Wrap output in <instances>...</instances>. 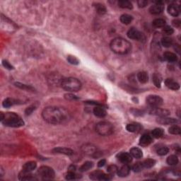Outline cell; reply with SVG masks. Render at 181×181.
I'll return each mask as SVG.
<instances>
[{
  "label": "cell",
  "instance_id": "1",
  "mask_svg": "<svg viewBox=\"0 0 181 181\" xmlns=\"http://www.w3.org/2000/svg\"><path fill=\"white\" fill-rule=\"evenodd\" d=\"M42 116L45 121L52 125L64 123L69 119V113L66 109L59 107H45L42 112Z\"/></svg>",
  "mask_w": 181,
  "mask_h": 181
},
{
  "label": "cell",
  "instance_id": "2",
  "mask_svg": "<svg viewBox=\"0 0 181 181\" xmlns=\"http://www.w3.org/2000/svg\"><path fill=\"white\" fill-rule=\"evenodd\" d=\"M110 47L113 53L118 55H126L130 53L132 50L131 43L122 37L113 39L110 44Z\"/></svg>",
  "mask_w": 181,
  "mask_h": 181
},
{
  "label": "cell",
  "instance_id": "3",
  "mask_svg": "<svg viewBox=\"0 0 181 181\" xmlns=\"http://www.w3.org/2000/svg\"><path fill=\"white\" fill-rule=\"evenodd\" d=\"M1 122L4 125L10 128H20L24 126L22 118L15 112H1Z\"/></svg>",
  "mask_w": 181,
  "mask_h": 181
},
{
  "label": "cell",
  "instance_id": "4",
  "mask_svg": "<svg viewBox=\"0 0 181 181\" xmlns=\"http://www.w3.org/2000/svg\"><path fill=\"white\" fill-rule=\"evenodd\" d=\"M61 86L65 91H69V92H76L81 89V83L76 78L69 77L62 81Z\"/></svg>",
  "mask_w": 181,
  "mask_h": 181
},
{
  "label": "cell",
  "instance_id": "5",
  "mask_svg": "<svg viewBox=\"0 0 181 181\" xmlns=\"http://www.w3.org/2000/svg\"><path fill=\"white\" fill-rule=\"evenodd\" d=\"M113 126L108 122H100L96 125V131L101 136H109L113 132Z\"/></svg>",
  "mask_w": 181,
  "mask_h": 181
},
{
  "label": "cell",
  "instance_id": "6",
  "mask_svg": "<svg viewBox=\"0 0 181 181\" xmlns=\"http://www.w3.org/2000/svg\"><path fill=\"white\" fill-rule=\"evenodd\" d=\"M37 174L41 180H52L55 175V171L52 168L45 166L39 168Z\"/></svg>",
  "mask_w": 181,
  "mask_h": 181
},
{
  "label": "cell",
  "instance_id": "7",
  "mask_svg": "<svg viewBox=\"0 0 181 181\" xmlns=\"http://www.w3.org/2000/svg\"><path fill=\"white\" fill-rule=\"evenodd\" d=\"M127 35H128L129 38L132 39V40H137L141 42H144L145 40H146V37H145L144 33H142L135 28H130L128 31Z\"/></svg>",
  "mask_w": 181,
  "mask_h": 181
},
{
  "label": "cell",
  "instance_id": "8",
  "mask_svg": "<svg viewBox=\"0 0 181 181\" xmlns=\"http://www.w3.org/2000/svg\"><path fill=\"white\" fill-rule=\"evenodd\" d=\"M146 103L151 107H160L163 104V99L157 95H150L146 98Z\"/></svg>",
  "mask_w": 181,
  "mask_h": 181
},
{
  "label": "cell",
  "instance_id": "9",
  "mask_svg": "<svg viewBox=\"0 0 181 181\" xmlns=\"http://www.w3.org/2000/svg\"><path fill=\"white\" fill-rule=\"evenodd\" d=\"M155 4L151 6L149 9V12L154 15H157L163 12L164 10V6L163 4V1H154Z\"/></svg>",
  "mask_w": 181,
  "mask_h": 181
},
{
  "label": "cell",
  "instance_id": "10",
  "mask_svg": "<svg viewBox=\"0 0 181 181\" xmlns=\"http://www.w3.org/2000/svg\"><path fill=\"white\" fill-rule=\"evenodd\" d=\"M149 112L152 115H156L159 117H167L170 115V111L166 109L160 108L158 107H151V110H150Z\"/></svg>",
  "mask_w": 181,
  "mask_h": 181
},
{
  "label": "cell",
  "instance_id": "11",
  "mask_svg": "<svg viewBox=\"0 0 181 181\" xmlns=\"http://www.w3.org/2000/svg\"><path fill=\"white\" fill-rule=\"evenodd\" d=\"M119 161L124 164H128L132 161V156L130 154L127 152H122L117 155Z\"/></svg>",
  "mask_w": 181,
  "mask_h": 181
},
{
  "label": "cell",
  "instance_id": "12",
  "mask_svg": "<svg viewBox=\"0 0 181 181\" xmlns=\"http://www.w3.org/2000/svg\"><path fill=\"white\" fill-rule=\"evenodd\" d=\"M159 124L161 125H173V124H175L178 123V120L175 118H173V117H159V118L156 120Z\"/></svg>",
  "mask_w": 181,
  "mask_h": 181
},
{
  "label": "cell",
  "instance_id": "13",
  "mask_svg": "<svg viewBox=\"0 0 181 181\" xmlns=\"http://www.w3.org/2000/svg\"><path fill=\"white\" fill-rule=\"evenodd\" d=\"M153 141V138L151 135L144 134L139 139V145L141 146H146L151 144Z\"/></svg>",
  "mask_w": 181,
  "mask_h": 181
},
{
  "label": "cell",
  "instance_id": "14",
  "mask_svg": "<svg viewBox=\"0 0 181 181\" xmlns=\"http://www.w3.org/2000/svg\"><path fill=\"white\" fill-rule=\"evenodd\" d=\"M53 152L54 154H65L68 155V156H71V155L74 154V151L71 149L66 147H56L53 149Z\"/></svg>",
  "mask_w": 181,
  "mask_h": 181
},
{
  "label": "cell",
  "instance_id": "15",
  "mask_svg": "<svg viewBox=\"0 0 181 181\" xmlns=\"http://www.w3.org/2000/svg\"><path fill=\"white\" fill-rule=\"evenodd\" d=\"M165 84L169 89H171V90L177 91L180 89V85L178 83L176 82L173 79H169V78L165 80Z\"/></svg>",
  "mask_w": 181,
  "mask_h": 181
},
{
  "label": "cell",
  "instance_id": "16",
  "mask_svg": "<svg viewBox=\"0 0 181 181\" xmlns=\"http://www.w3.org/2000/svg\"><path fill=\"white\" fill-rule=\"evenodd\" d=\"M130 173V167L128 164H125V165L122 166L118 171H117V175L121 178H124L128 176Z\"/></svg>",
  "mask_w": 181,
  "mask_h": 181
},
{
  "label": "cell",
  "instance_id": "17",
  "mask_svg": "<svg viewBox=\"0 0 181 181\" xmlns=\"http://www.w3.org/2000/svg\"><path fill=\"white\" fill-rule=\"evenodd\" d=\"M168 12L173 16H178L180 14V6L176 4H170L168 6Z\"/></svg>",
  "mask_w": 181,
  "mask_h": 181
},
{
  "label": "cell",
  "instance_id": "18",
  "mask_svg": "<svg viewBox=\"0 0 181 181\" xmlns=\"http://www.w3.org/2000/svg\"><path fill=\"white\" fill-rule=\"evenodd\" d=\"M82 151L86 154L94 155L97 152V149L92 144H85L82 147Z\"/></svg>",
  "mask_w": 181,
  "mask_h": 181
},
{
  "label": "cell",
  "instance_id": "19",
  "mask_svg": "<svg viewBox=\"0 0 181 181\" xmlns=\"http://www.w3.org/2000/svg\"><path fill=\"white\" fill-rule=\"evenodd\" d=\"M37 166V164L35 161H29V162L26 163L24 164V166H23V171L24 172H27V173H30L31 172L35 169Z\"/></svg>",
  "mask_w": 181,
  "mask_h": 181
},
{
  "label": "cell",
  "instance_id": "20",
  "mask_svg": "<svg viewBox=\"0 0 181 181\" xmlns=\"http://www.w3.org/2000/svg\"><path fill=\"white\" fill-rule=\"evenodd\" d=\"M94 113L96 117H104L107 114L103 106H96L94 108Z\"/></svg>",
  "mask_w": 181,
  "mask_h": 181
},
{
  "label": "cell",
  "instance_id": "21",
  "mask_svg": "<svg viewBox=\"0 0 181 181\" xmlns=\"http://www.w3.org/2000/svg\"><path fill=\"white\" fill-rule=\"evenodd\" d=\"M130 154L132 155V156L135 159H141L143 156V152L139 148L133 147L130 149Z\"/></svg>",
  "mask_w": 181,
  "mask_h": 181
},
{
  "label": "cell",
  "instance_id": "22",
  "mask_svg": "<svg viewBox=\"0 0 181 181\" xmlns=\"http://www.w3.org/2000/svg\"><path fill=\"white\" fill-rule=\"evenodd\" d=\"M164 58L169 62H175L178 60V58L175 54L171 53V52H166L164 54Z\"/></svg>",
  "mask_w": 181,
  "mask_h": 181
},
{
  "label": "cell",
  "instance_id": "23",
  "mask_svg": "<svg viewBox=\"0 0 181 181\" xmlns=\"http://www.w3.org/2000/svg\"><path fill=\"white\" fill-rule=\"evenodd\" d=\"M137 79L141 84H146L149 80V76L146 71H140L137 74Z\"/></svg>",
  "mask_w": 181,
  "mask_h": 181
},
{
  "label": "cell",
  "instance_id": "24",
  "mask_svg": "<svg viewBox=\"0 0 181 181\" xmlns=\"http://www.w3.org/2000/svg\"><path fill=\"white\" fill-rule=\"evenodd\" d=\"M19 179L21 180H37L36 178L34 177L32 174H30V173L24 172L22 171L21 173L19 175Z\"/></svg>",
  "mask_w": 181,
  "mask_h": 181
},
{
  "label": "cell",
  "instance_id": "25",
  "mask_svg": "<svg viewBox=\"0 0 181 181\" xmlns=\"http://www.w3.org/2000/svg\"><path fill=\"white\" fill-rule=\"evenodd\" d=\"M118 6H120V8H123V9H132L133 8L132 4L130 1H127V0H122V1H119Z\"/></svg>",
  "mask_w": 181,
  "mask_h": 181
},
{
  "label": "cell",
  "instance_id": "26",
  "mask_svg": "<svg viewBox=\"0 0 181 181\" xmlns=\"http://www.w3.org/2000/svg\"><path fill=\"white\" fill-rule=\"evenodd\" d=\"M120 21L123 23V24H130V23L132 21L133 17L132 16L129 15V14H123L120 18Z\"/></svg>",
  "mask_w": 181,
  "mask_h": 181
},
{
  "label": "cell",
  "instance_id": "27",
  "mask_svg": "<svg viewBox=\"0 0 181 181\" xmlns=\"http://www.w3.org/2000/svg\"><path fill=\"white\" fill-rule=\"evenodd\" d=\"M152 79L154 85L156 86V87L157 88L161 87V81H162V78H161V75L159 74H157V73H155V74H154V75H153Z\"/></svg>",
  "mask_w": 181,
  "mask_h": 181
},
{
  "label": "cell",
  "instance_id": "28",
  "mask_svg": "<svg viewBox=\"0 0 181 181\" xmlns=\"http://www.w3.org/2000/svg\"><path fill=\"white\" fill-rule=\"evenodd\" d=\"M151 135H152L153 137L154 138H161V137L164 136V130L162 128H155L151 132Z\"/></svg>",
  "mask_w": 181,
  "mask_h": 181
},
{
  "label": "cell",
  "instance_id": "29",
  "mask_svg": "<svg viewBox=\"0 0 181 181\" xmlns=\"http://www.w3.org/2000/svg\"><path fill=\"white\" fill-rule=\"evenodd\" d=\"M94 7L96 8V10L97 13L99 14H104L106 12V8L103 4H101V3H96L94 4Z\"/></svg>",
  "mask_w": 181,
  "mask_h": 181
},
{
  "label": "cell",
  "instance_id": "30",
  "mask_svg": "<svg viewBox=\"0 0 181 181\" xmlns=\"http://www.w3.org/2000/svg\"><path fill=\"white\" fill-rule=\"evenodd\" d=\"M93 166H94V163L91 162V161H86L80 167L79 171L81 172H85V171H87L89 169H92Z\"/></svg>",
  "mask_w": 181,
  "mask_h": 181
},
{
  "label": "cell",
  "instance_id": "31",
  "mask_svg": "<svg viewBox=\"0 0 181 181\" xmlns=\"http://www.w3.org/2000/svg\"><path fill=\"white\" fill-rule=\"evenodd\" d=\"M103 173L101 171H94V172L91 173L90 175H89V178H90L91 180H100L101 177Z\"/></svg>",
  "mask_w": 181,
  "mask_h": 181
},
{
  "label": "cell",
  "instance_id": "32",
  "mask_svg": "<svg viewBox=\"0 0 181 181\" xmlns=\"http://www.w3.org/2000/svg\"><path fill=\"white\" fill-rule=\"evenodd\" d=\"M152 25L156 28H164L166 25V21L162 19H156L153 21Z\"/></svg>",
  "mask_w": 181,
  "mask_h": 181
},
{
  "label": "cell",
  "instance_id": "33",
  "mask_svg": "<svg viewBox=\"0 0 181 181\" xmlns=\"http://www.w3.org/2000/svg\"><path fill=\"white\" fill-rule=\"evenodd\" d=\"M17 103V101L14 100V98H8L5 99V100L3 101V106L4 107H10L12 105H14V104Z\"/></svg>",
  "mask_w": 181,
  "mask_h": 181
},
{
  "label": "cell",
  "instance_id": "34",
  "mask_svg": "<svg viewBox=\"0 0 181 181\" xmlns=\"http://www.w3.org/2000/svg\"><path fill=\"white\" fill-rule=\"evenodd\" d=\"M166 161H167V164L171 166L176 165L178 163V158L175 155H171V156H169L168 157Z\"/></svg>",
  "mask_w": 181,
  "mask_h": 181
},
{
  "label": "cell",
  "instance_id": "35",
  "mask_svg": "<svg viewBox=\"0 0 181 181\" xmlns=\"http://www.w3.org/2000/svg\"><path fill=\"white\" fill-rule=\"evenodd\" d=\"M173 39L169 37H164L161 40V44L165 48H170L171 45H173Z\"/></svg>",
  "mask_w": 181,
  "mask_h": 181
},
{
  "label": "cell",
  "instance_id": "36",
  "mask_svg": "<svg viewBox=\"0 0 181 181\" xmlns=\"http://www.w3.org/2000/svg\"><path fill=\"white\" fill-rule=\"evenodd\" d=\"M155 164H156V161L151 159H146L142 162L143 166L146 169H150V168L153 167L155 165Z\"/></svg>",
  "mask_w": 181,
  "mask_h": 181
},
{
  "label": "cell",
  "instance_id": "37",
  "mask_svg": "<svg viewBox=\"0 0 181 181\" xmlns=\"http://www.w3.org/2000/svg\"><path fill=\"white\" fill-rule=\"evenodd\" d=\"M169 133L172 134V135H180L181 133V129L178 125H172L169 129Z\"/></svg>",
  "mask_w": 181,
  "mask_h": 181
},
{
  "label": "cell",
  "instance_id": "38",
  "mask_svg": "<svg viewBox=\"0 0 181 181\" xmlns=\"http://www.w3.org/2000/svg\"><path fill=\"white\" fill-rule=\"evenodd\" d=\"M139 128V125H137V124H128L126 127L127 130L130 132H135L137 131Z\"/></svg>",
  "mask_w": 181,
  "mask_h": 181
},
{
  "label": "cell",
  "instance_id": "39",
  "mask_svg": "<svg viewBox=\"0 0 181 181\" xmlns=\"http://www.w3.org/2000/svg\"><path fill=\"white\" fill-rule=\"evenodd\" d=\"M144 169V166H143L142 162H137L136 164H135L132 166V170L134 172L139 173L140 171H142V169Z\"/></svg>",
  "mask_w": 181,
  "mask_h": 181
},
{
  "label": "cell",
  "instance_id": "40",
  "mask_svg": "<svg viewBox=\"0 0 181 181\" xmlns=\"http://www.w3.org/2000/svg\"><path fill=\"white\" fill-rule=\"evenodd\" d=\"M169 148L166 147V146H162V147L159 148L156 152H157V154L159 155V156H165V155L169 153Z\"/></svg>",
  "mask_w": 181,
  "mask_h": 181
},
{
  "label": "cell",
  "instance_id": "41",
  "mask_svg": "<svg viewBox=\"0 0 181 181\" xmlns=\"http://www.w3.org/2000/svg\"><path fill=\"white\" fill-rule=\"evenodd\" d=\"M67 60L70 64H71L77 65V64H79V60H78L76 57L71 56V55H69V56L67 57Z\"/></svg>",
  "mask_w": 181,
  "mask_h": 181
},
{
  "label": "cell",
  "instance_id": "42",
  "mask_svg": "<svg viewBox=\"0 0 181 181\" xmlns=\"http://www.w3.org/2000/svg\"><path fill=\"white\" fill-rule=\"evenodd\" d=\"M117 171H118V169H117V166L115 165L109 166L107 169V171L108 172V173L111 174V175L116 173H117Z\"/></svg>",
  "mask_w": 181,
  "mask_h": 181
},
{
  "label": "cell",
  "instance_id": "43",
  "mask_svg": "<svg viewBox=\"0 0 181 181\" xmlns=\"http://www.w3.org/2000/svg\"><path fill=\"white\" fill-rule=\"evenodd\" d=\"M15 86H17V87L20 88V89H24V90H33V88H32L31 86L26 85V84H21V83H19V82L15 83Z\"/></svg>",
  "mask_w": 181,
  "mask_h": 181
},
{
  "label": "cell",
  "instance_id": "44",
  "mask_svg": "<svg viewBox=\"0 0 181 181\" xmlns=\"http://www.w3.org/2000/svg\"><path fill=\"white\" fill-rule=\"evenodd\" d=\"M163 32L166 35H172L174 31L173 28H172V27L169 26H165L163 28Z\"/></svg>",
  "mask_w": 181,
  "mask_h": 181
},
{
  "label": "cell",
  "instance_id": "45",
  "mask_svg": "<svg viewBox=\"0 0 181 181\" xmlns=\"http://www.w3.org/2000/svg\"><path fill=\"white\" fill-rule=\"evenodd\" d=\"M77 178V175L74 173V172L73 171H69V172L67 173L66 175V179L67 180H74V179Z\"/></svg>",
  "mask_w": 181,
  "mask_h": 181
},
{
  "label": "cell",
  "instance_id": "46",
  "mask_svg": "<svg viewBox=\"0 0 181 181\" xmlns=\"http://www.w3.org/2000/svg\"><path fill=\"white\" fill-rule=\"evenodd\" d=\"M64 97L67 100H69V101H73V100H76V99H78V98L76 97V96L73 95V94H65Z\"/></svg>",
  "mask_w": 181,
  "mask_h": 181
},
{
  "label": "cell",
  "instance_id": "47",
  "mask_svg": "<svg viewBox=\"0 0 181 181\" xmlns=\"http://www.w3.org/2000/svg\"><path fill=\"white\" fill-rule=\"evenodd\" d=\"M137 4L139 7L143 8L147 5L148 1H146V0H139V1H137Z\"/></svg>",
  "mask_w": 181,
  "mask_h": 181
},
{
  "label": "cell",
  "instance_id": "48",
  "mask_svg": "<svg viewBox=\"0 0 181 181\" xmlns=\"http://www.w3.org/2000/svg\"><path fill=\"white\" fill-rule=\"evenodd\" d=\"M124 89H126L127 91H128L129 92H131V93H137V89H135V88L132 87V86H129L128 85H125L124 86Z\"/></svg>",
  "mask_w": 181,
  "mask_h": 181
},
{
  "label": "cell",
  "instance_id": "49",
  "mask_svg": "<svg viewBox=\"0 0 181 181\" xmlns=\"http://www.w3.org/2000/svg\"><path fill=\"white\" fill-rule=\"evenodd\" d=\"M2 64L3 65H4V67H5L7 68V69H14V67H13L9 64V62L6 61V60H4V61L2 62Z\"/></svg>",
  "mask_w": 181,
  "mask_h": 181
},
{
  "label": "cell",
  "instance_id": "50",
  "mask_svg": "<svg viewBox=\"0 0 181 181\" xmlns=\"http://www.w3.org/2000/svg\"><path fill=\"white\" fill-rule=\"evenodd\" d=\"M35 106H30L29 107H28V108L26 110V115H30V114L32 113V112L33 111V110H35Z\"/></svg>",
  "mask_w": 181,
  "mask_h": 181
},
{
  "label": "cell",
  "instance_id": "51",
  "mask_svg": "<svg viewBox=\"0 0 181 181\" xmlns=\"http://www.w3.org/2000/svg\"><path fill=\"white\" fill-rule=\"evenodd\" d=\"M180 24H181L180 21L178 20V19H175V20L173 21V25L174 26L179 28L180 26Z\"/></svg>",
  "mask_w": 181,
  "mask_h": 181
},
{
  "label": "cell",
  "instance_id": "52",
  "mask_svg": "<svg viewBox=\"0 0 181 181\" xmlns=\"http://www.w3.org/2000/svg\"><path fill=\"white\" fill-rule=\"evenodd\" d=\"M105 163H106V161L105 159H101L98 163V167H103V166H105Z\"/></svg>",
  "mask_w": 181,
  "mask_h": 181
},
{
  "label": "cell",
  "instance_id": "53",
  "mask_svg": "<svg viewBox=\"0 0 181 181\" xmlns=\"http://www.w3.org/2000/svg\"><path fill=\"white\" fill-rule=\"evenodd\" d=\"M75 170H76V166H74V165L70 166L69 167V171H73V172H74Z\"/></svg>",
  "mask_w": 181,
  "mask_h": 181
}]
</instances>
